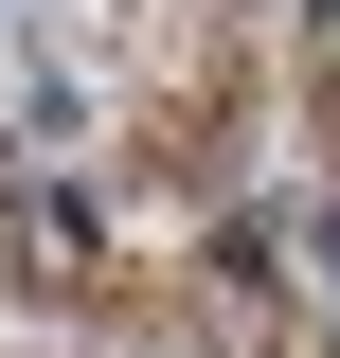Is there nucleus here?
I'll list each match as a JSON object with an SVG mask.
<instances>
[{"mask_svg": "<svg viewBox=\"0 0 340 358\" xmlns=\"http://www.w3.org/2000/svg\"><path fill=\"white\" fill-rule=\"evenodd\" d=\"M304 251H323V287H340V215H323V233H304Z\"/></svg>", "mask_w": 340, "mask_h": 358, "instance_id": "nucleus-1", "label": "nucleus"}]
</instances>
